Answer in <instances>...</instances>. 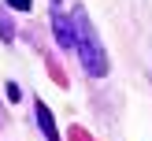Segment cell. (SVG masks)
<instances>
[{"instance_id": "cell-1", "label": "cell", "mask_w": 152, "mask_h": 141, "mask_svg": "<svg viewBox=\"0 0 152 141\" xmlns=\"http://www.w3.org/2000/svg\"><path fill=\"white\" fill-rule=\"evenodd\" d=\"M71 26H74V52L82 56L86 74L104 78V74H108V56H104V45H100V37H96V30L89 26V15L82 11V7H74Z\"/></svg>"}, {"instance_id": "cell-2", "label": "cell", "mask_w": 152, "mask_h": 141, "mask_svg": "<svg viewBox=\"0 0 152 141\" xmlns=\"http://www.w3.org/2000/svg\"><path fill=\"white\" fill-rule=\"evenodd\" d=\"M52 30H56V41H59V48H74V26H71V19L63 15L59 0H52Z\"/></svg>"}, {"instance_id": "cell-3", "label": "cell", "mask_w": 152, "mask_h": 141, "mask_svg": "<svg viewBox=\"0 0 152 141\" xmlns=\"http://www.w3.org/2000/svg\"><path fill=\"white\" fill-rule=\"evenodd\" d=\"M34 115H37V126L45 130V137H48V141H59V130H56V123H52V111L45 108L41 100L34 104Z\"/></svg>"}, {"instance_id": "cell-4", "label": "cell", "mask_w": 152, "mask_h": 141, "mask_svg": "<svg viewBox=\"0 0 152 141\" xmlns=\"http://www.w3.org/2000/svg\"><path fill=\"white\" fill-rule=\"evenodd\" d=\"M0 37H4V41H11V37H15V30H11V22H7L4 15H0Z\"/></svg>"}, {"instance_id": "cell-5", "label": "cell", "mask_w": 152, "mask_h": 141, "mask_svg": "<svg viewBox=\"0 0 152 141\" xmlns=\"http://www.w3.org/2000/svg\"><path fill=\"white\" fill-rule=\"evenodd\" d=\"M11 7H19V11H30V0H7Z\"/></svg>"}]
</instances>
